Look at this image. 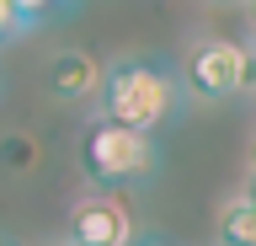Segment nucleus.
<instances>
[{
	"instance_id": "obj_12",
	"label": "nucleus",
	"mask_w": 256,
	"mask_h": 246,
	"mask_svg": "<svg viewBox=\"0 0 256 246\" xmlns=\"http://www.w3.org/2000/svg\"><path fill=\"white\" fill-rule=\"evenodd\" d=\"M251 11H256V0H251Z\"/></svg>"
},
{
	"instance_id": "obj_10",
	"label": "nucleus",
	"mask_w": 256,
	"mask_h": 246,
	"mask_svg": "<svg viewBox=\"0 0 256 246\" xmlns=\"http://www.w3.org/2000/svg\"><path fill=\"white\" fill-rule=\"evenodd\" d=\"M246 198H251V203H256V187H251V193H246Z\"/></svg>"
},
{
	"instance_id": "obj_1",
	"label": "nucleus",
	"mask_w": 256,
	"mask_h": 246,
	"mask_svg": "<svg viewBox=\"0 0 256 246\" xmlns=\"http://www.w3.org/2000/svg\"><path fill=\"white\" fill-rule=\"evenodd\" d=\"M102 118L118 123V129L150 134L176 123L182 113V81L166 59H150V54H128V59H112L102 70Z\"/></svg>"
},
{
	"instance_id": "obj_13",
	"label": "nucleus",
	"mask_w": 256,
	"mask_h": 246,
	"mask_svg": "<svg viewBox=\"0 0 256 246\" xmlns=\"http://www.w3.org/2000/svg\"><path fill=\"white\" fill-rule=\"evenodd\" d=\"M64 246H70V241H64Z\"/></svg>"
},
{
	"instance_id": "obj_6",
	"label": "nucleus",
	"mask_w": 256,
	"mask_h": 246,
	"mask_svg": "<svg viewBox=\"0 0 256 246\" xmlns=\"http://www.w3.org/2000/svg\"><path fill=\"white\" fill-rule=\"evenodd\" d=\"M219 246H256V203L246 193L219 209Z\"/></svg>"
},
{
	"instance_id": "obj_5",
	"label": "nucleus",
	"mask_w": 256,
	"mask_h": 246,
	"mask_svg": "<svg viewBox=\"0 0 256 246\" xmlns=\"http://www.w3.org/2000/svg\"><path fill=\"white\" fill-rule=\"evenodd\" d=\"M48 91L59 102H86L91 91H102V65H96L86 49H64L54 65H48Z\"/></svg>"
},
{
	"instance_id": "obj_8",
	"label": "nucleus",
	"mask_w": 256,
	"mask_h": 246,
	"mask_svg": "<svg viewBox=\"0 0 256 246\" xmlns=\"http://www.w3.org/2000/svg\"><path fill=\"white\" fill-rule=\"evenodd\" d=\"M11 6H16V11H22V22H27V27H32V22H38V17H48V11H59L64 0H11Z\"/></svg>"
},
{
	"instance_id": "obj_11",
	"label": "nucleus",
	"mask_w": 256,
	"mask_h": 246,
	"mask_svg": "<svg viewBox=\"0 0 256 246\" xmlns=\"http://www.w3.org/2000/svg\"><path fill=\"white\" fill-rule=\"evenodd\" d=\"M251 161H256V150H251Z\"/></svg>"
},
{
	"instance_id": "obj_3",
	"label": "nucleus",
	"mask_w": 256,
	"mask_h": 246,
	"mask_svg": "<svg viewBox=\"0 0 256 246\" xmlns=\"http://www.w3.org/2000/svg\"><path fill=\"white\" fill-rule=\"evenodd\" d=\"M176 81L187 86L192 97H203V102H224V97H235V91H246L251 54L235 38H198L187 49V59H182V75Z\"/></svg>"
},
{
	"instance_id": "obj_4",
	"label": "nucleus",
	"mask_w": 256,
	"mask_h": 246,
	"mask_svg": "<svg viewBox=\"0 0 256 246\" xmlns=\"http://www.w3.org/2000/svg\"><path fill=\"white\" fill-rule=\"evenodd\" d=\"M70 246H134V214L118 193H91L70 209Z\"/></svg>"
},
{
	"instance_id": "obj_9",
	"label": "nucleus",
	"mask_w": 256,
	"mask_h": 246,
	"mask_svg": "<svg viewBox=\"0 0 256 246\" xmlns=\"http://www.w3.org/2000/svg\"><path fill=\"white\" fill-rule=\"evenodd\" d=\"M134 246H166V241H134Z\"/></svg>"
},
{
	"instance_id": "obj_7",
	"label": "nucleus",
	"mask_w": 256,
	"mask_h": 246,
	"mask_svg": "<svg viewBox=\"0 0 256 246\" xmlns=\"http://www.w3.org/2000/svg\"><path fill=\"white\" fill-rule=\"evenodd\" d=\"M27 33V22H22V11H16L11 0H0V43H11V38Z\"/></svg>"
},
{
	"instance_id": "obj_2",
	"label": "nucleus",
	"mask_w": 256,
	"mask_h": 246,
	"mask_svg": "<svg viewBox=\"0 0 256 246\" xmlns=\"http://www.w3.org/2000/svg\"><path fill=\"white\" fill-rule=\"evenodd\" d=\"M80 171L96 187H134L155 171V139H144L134 129H118L107 118H91L80 134Z\"/></svg>"
}]
</instances>
